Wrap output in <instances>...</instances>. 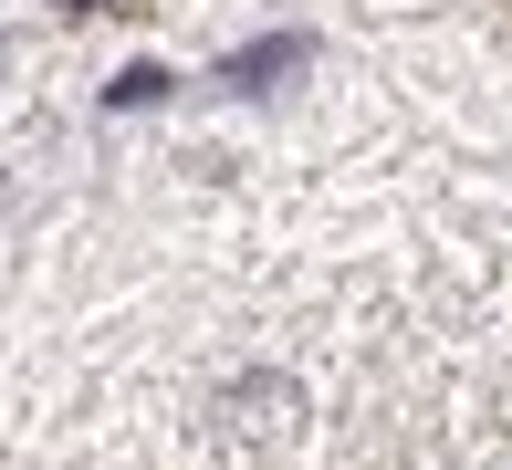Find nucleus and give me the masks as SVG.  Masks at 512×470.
Here are the masks:
<instances>
[]
</instances>
